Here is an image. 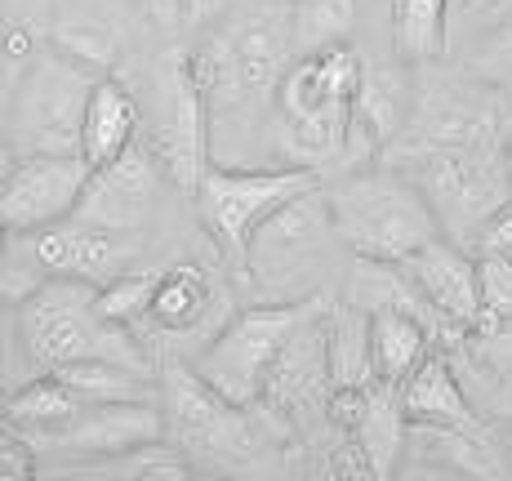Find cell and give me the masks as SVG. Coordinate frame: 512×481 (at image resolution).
Returning a JSON list of instances; mask_svg holds the SVG:
<instances>
[{
	"label": "cell",
	"mask_w": 512,
	"mask_h": 481,
	"mask_svg": "<svg viewBox=\"0 0 512 481\" xmlns=\"http://www.w3.org/2000/svg\"><path fill=\"white\" fill-rule=\"evenodd\" d=\"M361 76H366V54L352 41L294 58L277 90L268 130L281 161L312 165L321 174L326 165L348 161V116Z\"/></svg>",
	"instance_id": "6da1fadb"
},
{
	"label": "cell",
	"mask_w": 512,
	"mask_h": 481,
	"mask_svg": "<svg viewBox=\"0 0 512 481\" xmlns=\"http://www.w3.org/2000/svg\"><path fill=\"white\" fill-rule=\"evenodd\" d=\"M334 232L352 259L406 263L428 241L446 237L432 214L419 183L397 165H366L357 174H343L326 188Z\"/></svg>",
	"instance_id": "7a4b0ae2"
},
{
	"label": "cell",
	"mask_w": 512,
	"mask_h": 481,
	"mask_svg": "<svg viewBox=\"0 0 512 481\" xmlns=\"http://www.w3.org/2000/svg\"><path fill=\"white\" fill-rule=\"evenodd\" d=\"M419 90L406 130L388 147L383 165H401L410 156L441 152V147H512V98L481 72L455 67H415Z\"/></svg>",
	"instance_id": "3957f363"
},
{
	"label": "cell",
	"mask_w": 512,
	"mask_h": 481,
	"mask_svg": "<svg viewBox=\"0 0 512 481\" xmlns=\"http://www.w3.org/2000/svg\"><path fill=\"white\" fill-rule=\"evenodd\" d=\"M14 335L23 357L36 370H54L67 361H125V366H143L147 357L134 343V330L116 326L98 308V286L76 277H49L27 299L14 303Z\"/></svg>",
	"instance_id": "277c9868"
},
{
	"label": "cell",
	"mask_w": 512,
	"mask_h": 481,
	"mask_svg": "<svg viewBox=\"0 0 512 481\" xmlns=\"http://www.w3.org/2000/svg\"><path fill=\"white\" fill-rule=\"evenodd\" d=\"M339 232H334L330 196L326 183L290 205H281L268 223L250 237L245 250V281L259 294V303H308L326 294V277L334 250H339Z\"/></svg>",
	"instance_id": "5b68a950"
},
{
	"label": "cell",
	"mask_w": 512,
	"mask_h": 481,
	"mask_svg": "<svg viewBox=\"0 0 512 481\" xmlns=\"http://www.w3.org/2000/svg\"><path fill=\"white\" fill-rule=\"evenodd\" d=\"M326 183V174L312 165H223L214 161L205 170L201 188H196V210H201L205 237L214 241V250L223 254V263H232L241 272L250 237L281 210L294 196L312 192Z\"/></svg>",
	"instance_id": "8992f818"
},
{
	"label": "cell",
	"mask_w": 512,
	"mask_h": 481,
	"mask_svg": "<svg viewBox=\"0 0 512 481\" xmlns=\"http://www.w3.org/2000/svg\"><path fill=\"white\" fill-rule=\"evenodd\" d=\"M98 85V72L63 49L41 41L27 72L9 85V156H32V152H81V125L85 107Z\"/></svg>",
	"instance_id": "52a82bcc"
},
{
	"label": "cell",
	"mask_w": 512,
	"mask_h": 481,
	"mask_svg": "<svg viewBox=\"0 0 512 481\" xmlns=\"http://www.w3.org/2000/svg\"><path fill=\"white\" fill-rule=\"evenodd\" d=\"M321 299H326V294H321ZM321 299L250 303V308L236 312L228 326L196 352L192 370L219 392V397H228L232 406H259V401L268 397L272 370H277L285 343H290L294 330L317 312Z\"/></svg>",
	"instance_id": "ba28073f"
},
{
	"label": "cell",
	"mask_w": 512,
	"mask_h": 481,
	"mask_svg": "<svg viewBox=\"0 0 512 481\" xmlns=\"http://www.w3.org/2000/svg\"><path fill=\"white\" fill-rule=\"evenodd\" d=\"M397 170L419 183L441 232L464 245L512 201V147H441L410 156Z\"/></svg>",
	"instance_id": "9c48e42d"
},
{
	"label": "cell",
	"mask_w": 512,
	"mask_h": 481,
	"mask_svg": "<svg viewBox=\"0 0 512 481\" xmlns=\"http://www.w3.org/2000/svg\"><path fill=\"white\" fill-rule=\"evenodd\" d=\"M161 406L174 441L210 468H245L259 459L263 433L250 415L254 406H232L192 366H170L161 375Z\"/></svg>",
	"instance_id": "30bf717a"
},
{
	"label": "cell",
	"mask_w": 512,
	"mask_h": 481,
	"mask_svg": "<svg viewBox=\"0 0 512 481\" xmlns=\"http://www.w3.org/2000/svg\"><path fill=\"white\" fill-rule=\"evenodd\" d=\"M152 147L161 156L165 174L174 188L196 196L205 170L214 165V139H210V112H205L201 85H196L187 49H170L156 67V134Z\"/></svg>",
	"instance_id": "8fae6325"
},
{
	"label": "cell",
	"mask_w": 512,
	"mask_h": 481,
	"mask_svg": "<svg viewBox=\"0 0 512 481\" xmlns=\"http://www.w3.org/2000/svg\"><path fill=\"white\" fill-rule=\"evenodd\" d=\"M90 183V161L81 152L9 156L0 179V223L5 237H32L41 228L72 219Z\"/></svg>",
	"instance_id": "7c38bea8"
},
{
	"label": "cell",
	"mask_w": 512,
	"mask_h": 481,
	"mask_svg": "<svg viewBox=\"0 0 512 481\" xmlns=\"http://www.w3.org/2000/svg\"><path fill=\"white\" fill-rule=\"evenodd\" d=\"M165 179L170 174H165L156 147L134 143L125 156L90 170V183H85V196L72 219L94 223V228H112V232H147Z\"/></svg>",
	"instance_id": "4fadbf2b"
},
{
	"label": "cell",
	"mask_w": 512,
	"mask_h": 481,
	"mask_svg": "<svg viewBox=\"0 0 512 481\" xmlns=\"http://www.w3.org/2000/svg\"><path fill=\"white\" fill-rule=\"evenodd\" d=\"M23 241L32 250V259L41 263L45 281L76 277V281H90V286H107L121 272L139 268V259H143V232H112V228H94V223H81V219H63Z\"/></svg>",
	"instance_id": "5bb4252c"
},
{
	"label": "cell",
	"mask_w": 512,
	"mask_h": 481,
	"mask_svg": "<svg viewBox=\"0 0 512 481\" xmlns=\"http://www.w3.org/2000/svg\"><path fill=\"white\" fill-rule=\"evenodd\" d=\"M415 90L419 76H410L401 58L397 63H370L366 58V76H361V90L352 98L348 116V161L370 165L388 156V147L397 143V134L410 121Z\"/></svg>",
	"instance_id": "9a60e30c"
},
{
	"label": "cell",
	"mask_w": 512,
	"mask_h": 481,
	"mask_svg": "<svg viewBox=\"0 0 512 481\" xmlns=\"http://www.w3.org/2000/svg\"><path fill=\"white\" fill-rule=\"evenodd\" d=\"M165 437V406L156 401H103L85 406L72 424L32 437L36 450H63L76 459H103Z\"/></svg>",
	"instance_id": "2e32d148"
},
{
	"label": "cell",
	"mask_w": 512,
	"mask_h": 481,
	"mask_svg": "<svg viewBox=\"0 0 512 481\" xmlns=\"http://www.w3.org/2000/svg\"><path fill=\"white\" fill-rule=\"evenodd\" d=\"M406 272L415 277L423 299H428L455 330L477 326V317H481V272H477V259L468 254L464 241H455V237L428 241L419 254L406 259Z\"/></svg>",
	"instance_id": "e0dca14e"
},
{
	"label": "cell",
	"mask_w": 512,
	"mask_h": 481,
	"mask_svg": "<svg viewBox=\"0 0 512 481\" xmlns=\"http://www.w3.org/2000/svg\"><path fill=\"white\" fill-rule=\"evenodd\" d=\"M401 410L410 424H432V428H490L481 419V406L468 397L464 375H455L446 352H432L415 375L401 384Z\"/></svg>",
	"instance_id": "ac0fdd59"
},
{
	"label": "cell",
	"mask_w": 512,
	"mask_h": 481,
	"mask_svg": "<svg viewBox=\"0 0 512 481\" xmlns=\"http://www.w3.org/2000/svg\"><path fill=\"white\" fill-rule=\"evenodd\" d=\"M134 143H139V98L121 76H98L81 125V156L90 161V170H98L125 156Z\"/></svg>",
	"instance_id": "d6986e66"
},
{
	"label": "cell",
	"mask_w": 512,
	"mask_h": 481,
	"mask_svg": "<svg viewBox=\"0 0 512 481\" xmlns=\"http://www.w3.org/2000/svg\"><path fill=\"white\" fill-rule=\"evenodd\" d=\"M366 317H370L374 375L383 384L401 388L437 352V335H432L428 321H419L415 312H401V308H379V312H366Z\"/></svg>",
	"instance_id": "ffe728a7"
},
{
	"label": "cell",
	"mask_w": 512,
	"mask_h": 481,
	"mask_svg": "<svg viewBox=\"0 0 512 481\" xmlns=\"http://www.w3.org/2000/svg\"><path fill=\"white\" fill-rule=\"evenodd\" d=\"M210 308H214L210 268H201V263H170V268L156 272L147 326L156 335H187V330L201 326Z\"/></svg>",
	"instance_id": "44dd1931"
},
{
	"label": "cell",
	"mask_w": 512,
	"mask_h": 481,
	"mask_svg": "<svg viewBox=\"0 0 512 481\" xmlns=\"http://www.w3.org/2000/svg\"><path fill=\"white\" fill-rule=\"evenodd\" d=\"M392 54L406 67H428L450 54V0H392Z\"/></svg>",
	"instance_id": "7402d4cb"
},
{
	"label": "cell",
	"mask_w": 512,
	"mask_h": 481,
	"mask_svg": "<svg viewBox=\"0 0 512 481\" xmlns=\"http://www.w3.org/2000/svg\"><path fill=\"white\" fill-rule=\"evenodd\" d=\"M81 410H85V401L72 392V384H67V379H58L54 370H45V375L27 379L23 388L9 392L5 424L23 428L27 437H41V433H54V428L72 424Z\"/></svg>",
	"instance_id": "603a6c76"
},
{
	"label": "cell",
	"mask_w": 512,
	"mask_h": 481,
	"mask_svg": "<svg viewBox=\"0 0 512 481\" xmlns=\"http://www.w3.org/2000/svg\"><path fill=\"white\" fill-rule=\"evenodd\" d=\"M54 375L67 379L85 406H103V401H156L152 375L143 366H125V361H107V357L67 361V366H54Z\"/></svg>",
	"instance_id": "cb8c5ba5"
},
{
	"label": "cell",
	"mask_w": 512,
	"mask_h": 481,
	"mask_svg": "<svg viewBox=\"0 0 512 481\" xmlns=\"http://www.w3.org/2000/svg\"><path fill=\"white\" fill-rule=\"evenodd\" d=\"M45 41L54 45V49H63L67 58H76V63L94 67L98 76H116V67L125 63V36H121V27H112L107 18H94V14L58 18V23L45 32Z\"/></svg>",
	"instance_id": "d4e9b609"
},
{
	"label": "cell",
	"mask_w": 512,
	"mask_h": 481,
	"mask_svg": "<svg viewBox=\"0 0 512 481\" xmlns=\"http://www.w3.org/2000/svg\"><path fill=\"white\" fill-rule=\"evenodd\" d=\"M361 23V0H294V49L317 54V49L352 41Z\"/></svg>",
	"instance_id": "484cf974"
},
{
	"label": "cell",
	"mask_w": 512,
	"mask_h": 481,
	"mask_svg": "<svg viewBox=\"0 0 512 481\" xmlns=\"http://www.w3.org/2000/svg\"><path fill=\"white\" fill-rule=\"evenodd\" d=\"M152 290H156V272L130 268L116 281L98 286V308H103V317L116 321V326L139 330V326H147V312H152Z\"/></svg>",
	"instance_id": "4316f807"
},
{
	"label": "cell",
	"mask_w": 512,
	"mask_h": 481,
	"mask_svg": "<svg viewBox=\"0 0 512 481\" xmlns=\"http://www.w3.org/2000/svg\"><path fill=\"white\" fill-rule=\"evenodd\" d=\"M477 272H481V317L472 330H490V326H499V321H512V259L508 254L481 250Z\"/></svg>",
	"instance_id": "83f0119b"
},
{
	"label": "cell",
	"mask_w": 512,
	"mask_h": 481,
	"mask_svg": "<svg viewBox=\"0 0 512 481\" xmlns=\"http://www.w3.org/2000/svg\"><path fill=\"white\" fill-rule=\"evenodd\" d=\"M472 72L490 76L495 85L512 90V9L490 27L486 36L477 41V58H472Z\"/></svg>",
	"instance_id": "f1b7e54d"
},
{
	"label": "cell",
	"mask_w": 512,
	"mask_h": 481,
	"mask_svg": "<svg viewBox=\"0 0 512 481\" xmlns=\"http://www.w3.org/2000/svg\"><path fill=\"white\" fill-rule=\"evenodd\" d=\"M508 9L512 0H450V45L464 41V36L481 41Z\"/></svg>",
	"instance_id": "f546056e"
},
{
	"label": "cell",
	"mask_w": 512,
	"mask_h": 481,
	"mask_svg": "<svg viewBox=\"0 0 512 481\" xmlns=\"http://www.w3.org/2000/svg\"><path fill=\"white\" fill-rule=\"evenodd\" d=\"M468 357L477 366L495 370V375H512V321H499L490 330H472Z\"/></svg>",
	"instance_id": "4dcf8cb0"
},
{
	"label": "cell",
	"mask_w": 512,
	"mask_h": 481,
	"mask_svg": "<svg viewBox=\"0 0 512 481\" xmlns=\"http://www.w3.org/2000/svg\"><path fill=\"white\" fill-rule=\"evenodd\" d=\"M134 9L152 36H179L192 27V0H134Z\"/></svg>",
	"instance_id": "1f68e13d"
},
{
	"label": "cell",
	"mask_w": 512,
	"mask_h": 481,
	"mask_svg": "<svg viewBox=\"0 0 512 481\" xmlns=\"http://www.w3.org/2000/svg\"><path fill=\"white\" fill-rule=\"evenodd\" d=\"M477 250H490V254H508L512 259V201L504 205V210L495 214V219L481 228L477 237Z\"/></svg>",
	"instance_id": "d6a6232c"
},
{
	"label": "cell",
	"mask_w": 512,
	"mask_h": 481,
	"mask_svg": "<svg viewBox=\"0 0 512 481\" xmlns=\"http://www.w3.org/2000/svg\"><path fill=\"white\" fill-rule=\"evenodd\" d=\"M228 9V0H192V27H205Z\"/></svg>",
	"instance_id": "836d02e7"
}]
</instances>
